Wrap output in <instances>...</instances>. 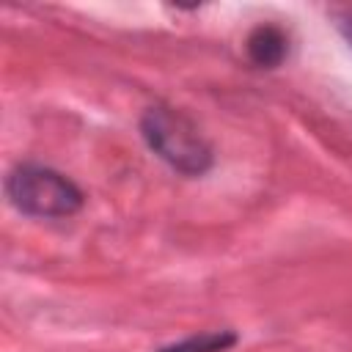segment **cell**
<instances>
[{"label": "cell", "instance_id": "3", "mask_svg": "<svg viewBox=\"0 0 352 352\" xmlns=\"http://www.w3.org/2000/svg\"><path fill=\"white\" fill-rule=\"evenodd\" d=\"M248 58L258 69H275L286 60L289 55V36L278 25H258L250 30L245 41Z\"/></svg>", "mask_w": 352, "mask_h": 352}, {"label": "cell", "instance_id": "2", "mask_svg": "<svg viewBox=\"0 0 352 352\" xmlns=\"http://www.w3.org/2000/svg\"><path fill=\"white\" fill-rule=\"evenodd\" d=\"M8 201L28 217H72L82 206V190L55 168L25 162L6 176Z\"/></svg>", "mask_w": 352, "mask_h": 352}, {"label": "cell", "instance_id": "1", "mask_svg": "<svg viewBox=\"0 0 352 352\" xmlns=\"http://www.w3.org/2000/svg\"><path fill=\"white\" fill-rule=\"evenodd\" d=\"M140 135L162 162L184 176H204L214 162L212 146L206 143L201 129L176 107H148L140 118Z\"/></svg>", "mask_w": 352, "mask_h": 352}, {"label": "cell", "instance_id": "5", "mask_svg": "<svg viewBox=\"0 0 352 352\" xmlns=\"http://www.w3.org/2000/svg\"><path fill=\"white\" fill-rule=\"evenodd\" d=\"M333 19H336V28L338 33L344 36V41L352 47V6H341L333 11Z\"/></svg>", "mask_w": 352, "mask_h": 352}, {"label": "cell", "instance_id": "4", "mask_svg": "<svg viewBox=\"0 0 352 352\" xmlns=\"http://www.w3.org/2000/svg\"><path fill=\"white\" fill-rule=\"evenodd\" d=\"M236 344V336L231 330H214V333H201V336H190L184 341L168 344L157 352H226Z\"/></svg>", "mask_w": 352, "mask_h": 352}]
</instances>
